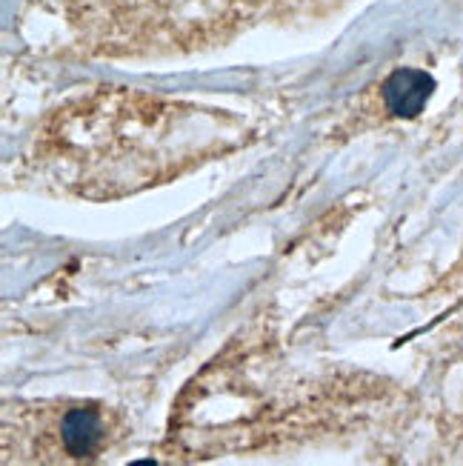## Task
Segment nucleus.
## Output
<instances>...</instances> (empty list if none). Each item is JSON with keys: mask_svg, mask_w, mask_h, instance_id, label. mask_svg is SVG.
<instances>
[{"mask_svg": "<svg viewBox=\"0 0 463 466\" xmlns=\"http://www.w3.org/2000/svg\"><path fill=\"white\" fill-rule=\"evenodd\" d=\"M307 0H57L66 26L100 55L209 46Z\"/></svg>", "mask_w": 463, "mask_h": 466, "instance_id": "f03ea898", "label": "nucleus"}, {"mask_svg": "<svg viewBox=\"0 0 463 466\" xmlns=\"http://www.w3.org/2000/svg\"><path fill=\"white\" fill-rule=\"evenodd\" d=\"M435 80L420 69H398L384 84V100L392 115L412 117L427 106Z\"/></svg>", "mask_w": 463, "mask_h": 466, "instance_id": "20e7f679", "label": "nucleus"}, {"mask_svg": "<svg viewBox=\"0 0 463 466\" xmlns=\"http://www.w3.org/2000/svg\"><path fill=\"white\" fill-rule=\"evenodd\" d=\"M120 438V415L92 400H32L4 412L6 463H95Z\"/></svg>", "mask_w": 463, "mask_h": 466, "instance_id": "7ed1b4c3", "label": "nucleus"}, {"mask_svg": "<svg viewBox=\"0 0 463 466\" xmlns=\"http://www.w3.org/2000/svg\"><path fill=\"white\" fill-rule=\"evenodd\" d=\"M235 137L226 117L106 92L57 112L40 157L64 187L86 198H115L184 172Z\"/></svg>", "mask_w": 463, "mask_h": 466, "instance_id": "f257e3e1", "label": "nucleus"}]
</instances>
